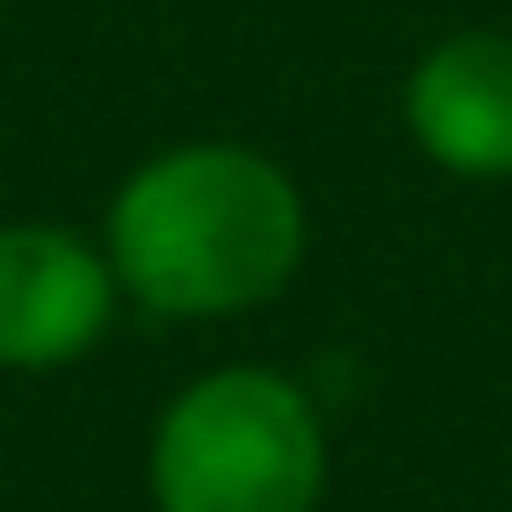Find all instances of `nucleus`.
<instances>
[{"instance_id":"obj_2","label":"nucleus","mask_w":512,"mask_h":512,"mask_svg":"<svg viewBox=\"0 0 512 512\" xmlns=\"http://www.w3.org/2000/svg\"><path fill=\"white\" fill-rule=\"evenodd\" d=\"M152 512H320L328 424L320 400L264 360H224L168 392L144 440Z\"/></svg>"},{"instance_id":"obj_1","label":"nucleus","mask_w":512,"mask_h":512,"mask_svg":"<svg viewBox=\"0 0 512 512\" xmlns=\"http://www.w3.org/2000/svg\"><path fill=\"white\" fill-rule=\"evenodd\" d=\"M96 240L136 312L240 320L296 280L312 216L272 152L240 136H192V144H160L112 184Z\"/></svg>"},{"instance_id":"obj_3","label":"nucleus","mask_w":512,"mask_h":512,"mask_svg":"<svg viewBox=\"0 0 512 512\" xmlns=\"http://www.w3.org/2000/svg\"><path fill=\"white\" fill-rule=\"evenodd\" d=\"M120 304L128 296L112 280L104 240L40 216L0 224V368L8 376H48L88 360L120 320Z\"/></svg>"},{"instance_id":"obj_4","label":"nucleus","mask_w":512,"mask_h":512,"mask_svg":"<svg viewBox=\"0 0 512 512\" xmlns=\"http://www.w3.org/2000/svg\"><path fill=\"white\" fill-rule=\"evenodd\" d=\"M400 120L408 144L464 176V184H504L512 176V32H440L408 80H400Z\"/></svg>"}]
</instances>
